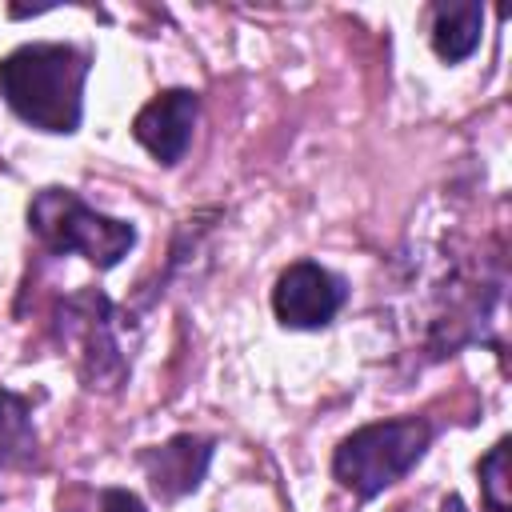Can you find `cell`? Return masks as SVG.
<instances>
[{"mask_svg":"<svg viewBox=\"0 0 512 512\" xmlns=\"http://www.w3.org/2000/svg\"><path fill=\"white\" fill-rule=\"evenodd\" d=\"M88 56L72 44H24L0 60V96L44 132H76Z\"/></svg>","mask_w":512,"mask_h":512,"instance_id":"1","label":"cell"},{"mask_svg":"<svg viewBox=\"0 0 512 512\" xmlns=\"http://www.w3.org/2000/svg\"><path fill=\"white\" fill-rule=\"evenodd\" d=\"M432 428L424 420H380L360 432H352L332 460V472L344 488L356 496H376L388 484H396L428 448Z\"/></svg>","mask_w":512,"mask_h":512,"instance_id":"2","label":"cell"},{"mask_svg":"<svg viewBox=\"0 0 512 512\" xmlns=\"http://www.w3.org/2000/svg\"><path fill=\"white\" fill-rule=\"evenodd\" d=\"M28 220L36 228V236L52 252H84L96 268L120 264L128 256V248L136 244L132 224L92 212L68 188H44V192H36V200L28 208Z\"/></svg>","mask_w":512,"mask_h":512,"instance_id":"3","label":"cell"},{"mask_svg":"<svg viewBox=\"0 0 512 512\" xmlns=\"http://www.w3.org/2000/svg\"><path fill=\"white\" fill-rule=\"evenodd\" d=\"M340 304H344V284L312 260L292 264L272 292V308L288 328H320L340 312Z\"/></svg>","mask_w":512,"mask_h":512,"instance_id":"4","label":"cell"},{"mask_svg":"<svg viewBox=\"0 0 512 512\" xmlns=\"http://www.w3.org/2000/svg\"><path fill=\"white\" fill-rule=\"evenodd\" d=\"M196 92L188 88H172L160 92L156 100H148L136 120H132V136L160 160V164H176L188 152L192 140V124H196Z\"/></svg>","mask_w":512,"mask_h":512,"instance_id":"5","label":"cell"},{"mask_svg":"<svg viewBox=\"0 0 512 512\" xmlns=\"http://www.w3.org/2000/svg\"><path fill=\"white\" fill-rule=\"evenodd\" d=\"M212 460V444L200 440V436H176L152 452L140 456L152 488L164 496V500H176L184 492H192L200 480H204V468Z\"/></svg>","mask_w":512,"mask_h":512,"instance_id":"6","label":"cell"},{"mask_svg":"<svg viewBox=\"0 0 512 512\" xmlns=\"http://www.w3.org/2000/svg\"><path fill=\"white\" fill-rule=\"evenodd\" d=\"M480 28H484V8L472 0H452V4H436L432 12V48L440 60H468L480 44Z\"/></svg>","mask_w":512,"mask_h":512,"instance_id":"7","label":"cell"},{"mask_svg":"<svg viewBox=\"0 0 512 512\" xmlns=\"http://www.w3.org/2000/svg\"><path fill=\"white\" fill-rule=\"evenodd\" d=\"M36 456V428L32 412L16 392L0 388V464L4 468H24Z\"/></svg>","mask_w":512,"mask_h":512,"instance_id":"8","label":"cell"},{"mask_svg":"<svg viewBox=\"0 0 512 512\" xmlns=\"http://www.w3.org/2000/svg\"><path fill=\"white\" fill-rule=\"evenodd\" d=\"M480 484H484V500L492 504V512H508L512 508V496H508V444L504 440L480 460Z\"/></svg>","mask_w":512,"mask_h":512,"instance_id":"9","label":"cell"},{"mask_svg":"<svg viewBox=\"0 0 512 512\" xmlns=\"http://www.w3.org/2000/svg\"><path fill=\"white\" fill-rule=\"evenodd\" d=\"M100 512H144V504L128 488H108L100 496Z\"/></svg>","mask_w":512,"mask_h":512,"instance_id":"10","label":"cell"},{"mask_svg":"<svg viewBox=\"0 0 512 512\" xmlns=\"http://www.w3.org/2000/svg\"><path fill=\"white\" fill-rule=\"evenodd\" d=\"M444 512H464V504H460L456 496H448V500H444Z\"/></svg>","mask_w":512,"mask_h":512,"instance_id":"11","label":"cell"}]
</instances>
